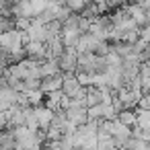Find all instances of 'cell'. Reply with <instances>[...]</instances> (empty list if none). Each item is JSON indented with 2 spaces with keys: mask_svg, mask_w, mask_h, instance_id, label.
Returning a JSON list of instances; mask_svg holds the SVG:
<instances>
[{
  "mask_svg": "<svg viewBox=\"0 0 150 150\" xmlns=\"http://www.w3.org/2000/svg\"><path fill=\"white\" fill-rule=\"evenodd\" d=\"M76 58H78L76 47H66L64 54L58 58L60 72H76Z\"/></svg>",
  "mask_w": 150,
  "mask_h": 150,
  "instance_id": "obj_1",
  "label": "cell"
},
{
  "mask_svg": "<svg viewBox=\"0 0 150 150\" xmlns=\"http://www.w3.org/2000/svg\"><path fill=\"white\" fill-rule=\"evenodd\" d=\"M25 52H27V58L37 60V62H43L45 60V54H47V47H45V41H29L25 45Z\"/></svg>",
  "mask_w": 150,
  "mask_h": 150,
  "instance_id": "obj_2",
  "label": "cell"
},
{
  "mask_svg": "<svg viewBox=\"0 0 150 150\" xmlns=\"http://www.w3.org/2000/svg\"><path fill=\"white\" fill-rule=\"evenodd\" d=\"M33 115H35V119H37L39 127H41V129H47V127H50V123H52L54 111H52L50 107H45V105H37V107H33Z\"/></svg>",
  "mask_w": 150,
  "mask_h": 150,
  "instance_id": "obj_3",
  "label": "cell"
},
{
  "mask_svg": "<svg viewBox=\"0 0 150 150\" xmlns=\"http://www.w3.org/2000/svg\"><path fill=\"white\" fill-rule=\"evenodd\" d=\"M45 47H47V54H45V58H52V60H58L62 54H64V43H62V37L58 35V37H50L47 41H45Z\"/></svg>",
  "mask_w": 150,
  "mask_h": 150,
  "instance_id": "obj_4",
  "label": "cell"
},
{
  "mask_svg": "<svg viewBox=\"0 0 150 150\" xmlns=\"http://www.w3.org/2000/svg\"><path fill=\"white\" fill-rule=\"evenodd\" d=\"M66 117H68V121H70V123H74L76 127L88 121L86 107H68V109H66Z\"/></svg>",
  "mask_w": 150,
  "mask_h": 150,
  "instance_id": "obj_5",
  "label": "cell"
},
{
  "mask_svg": "<svg viewBox=\"0 0 150 150\" xmlns=\"http://www.w3.org/2000/svg\"><path fill=\"white\" fill-rule=\"evenodd\" d=\"M27 35H29V39L31 41H45L47 39V31H45V25H41L35 17H33V21H31V27L27 29Z\"/></svg>",
  "mask_w": 150,
  "mask_h": 150,
  "instance_id": "obj_6",
  "label": "cell"
},
{
  "mask_svg": "<svg viewBox=\"0 0 150 150\" xmlns=\"http://www.w3.org/2000/svg\"><path fill=\"white\" fill-rule=\"evenodd\" d=\"M15 132L13 127L4 125V127H0V150H15Z\"/></svg>",
  "mask_w": 150,
  "mask_h": 150,
  "instance_id": "obj_7",
  "label": "cell"
},
{
  "mask_svg": "<svg viewBox=\"0 0 150 150\" xmlns=\"http://www.w3.org/2000/svg\"><path fill=\"white\" fill-rule=\"evenodd\" d=\"M62 82H64L62 72L54 74V76H43V78H41V91H43V93H50V91H60V88H62Z\"/></svg>",
  "mask_w": 150,
  "mask_h": 150,
  "instance_id": "obj_8",
  "label": "cell"
},
{
  "mask_svg": "<svg viewBox=\"0 0 150 150\" xmlns=\"http://www.w3.org/2000/svg\"><path fill=\"white\" fill-rule=\"evenodd\" d=\"M62 88L60 91H50V93H45V99H43V105L45 107H50L52 111H56V109H60V101H62Z\"/></svg>",
  "mask_w": 150,
  "mask_h": 150,
  "instance_id": "obj_9",
  "label": "cell"
},
{
  "mask_svg": "<svg viewBox=\"0 0 150 150\" xmlns=\"http://www.w3.org/2000/svg\"><path fill=\"white\" fill-rule=\"evenodd\" d=\"M39 68H41V76H54L60 72L58 60H52V58H45L43 62H39Z\"/></svg>",
  "mask_w": 150,
  "mask_h": 150,
  "instance_id": "obj_10",
  "label": "cell"
},
{
  "mask_svg": "<svg viewBox=\"0 0 150 150\" xmlns=\"http://www.w3.org/2000/svg\"><path fill=\"white\" fill-rule=\"evenodd\" d=\"M117 121L123 125H136V109H121L117 113Z\"/></svg>",
  "mask_w": 150,
  "mask_h": 150,
  "instance_id": "obj_11",
  "label": "cell"
},
{
  "mask_svg": "<svg viewBox=\"0 0 150 150\" xmlns=\"http://www.w3.org/2000/svg\"><path fill=\"white\" fill-rule=\"evenodd\" d=\"M136 125H140V127H150V109L136 107Z\"/></svg>",
  "mask_w": 150,
  "mask_h": 150,
  "instance_id": "obj_12",
  "label": "cell"
},
{
  "mask_svg": "<svg viewBox=\"0 0 150 150\" xmlns=\"http://www.w3.org/2000/svg\"><path fill=\"white\" fill-rule=\"evenodd\" d=\"M125 148L127 150H150V142H146V140H142V138H129L127 140V144H125Z\"/></svg>",
  "mask_w": 150,
  "mask_h": 150,
  "instance_id": "obj_13",
  "label": "cell"
},
{
  "mask_svg": "<svg viewBox=\"0 0 150 150\" xmlns=\"http://www.w3.org/2000/svg\"><path fill=\"white\" fill-rule=\"evenodd\" d=\"M27 97H29V103H31V107H37V105H43L45 93H43L41 88H37V91H29V93H27Z\"/></svg>",
  "mask_w": 150,
  "mask_h": 150,
  "instance_id": "obj_14",
  "label": "cell"
},
{
  "mask_svg": "<svg viewBox=\"0 0 150 150\" xmlns=\"http://www.w3.org/2000/svg\"><path fill=\"white\" fill-rule=\"evenodd\" d=\"M88 2H93V0H66V6L72 11V13H82V8L88 4Z\"/></svg>",
  "mask_w": 150,
  "mask_h": 150,
  "instance_id": "obj_15",
  "label": "cell"
},
{
  "mask_svg": "<svg viewBox=\"0 0 150 150\" xmlns=\"http://www.w3.org/2000/svg\"><path fill=\"white\" fill-rule=\"evenodd\" d=\"M37 88H41V78H25L23 80V93L37 91Z\"/></svg>",
  "mask_w": 150,
  "mask_h": 150,
  "instance_id": "obj_16",
  "label": "cell"
},
{
  "mask_svg": "<svg viewBox=\"0 0 150 150\" xmlns=\"http://www.w3.org/2000/svg\"><path fill=\"white\" fill-rule=\"evenodd\" d=\"M31 17H17L15 19V29L17 31H27L29 27H31Z\"/></svg>",
  "mask_w": 150,
  "mask_h": 150,
  "instance_id": "obj_17",
  "label": "cell"
},
{
  "mask_svg": "<svg viewBox=\"0 0 150 150\" xmlns=\"http://www.w3.org/2000/svg\"><path fill=\"white\" fill-rule=\"evenodd\" d=\"M86 115H88V119H101L103 117V105L99 103V105L86 107Z\"/></svg>",
  "mask_w": 150,
  "mask_h": 150,
  "instance_id": "obj_18",
  "label": "cell"
},
{
  "mask_svg": "<svg viewBox=\"0 0 150 150\" xmlns=\"http://www.w3.org/2000/svg\"><path fill=\"white\" fill-rule=\"evenodd\" d=\"M93 76H95V74H88V72L76 70V80L80 82V86H88V84H93Z\"/></svg>",
  "mask_w": 150,
  "mask_h": 150,
  "instance_id": "obj_19",
  "label": "cell"
},
{
  "mask_svg": "<svg viewBox=\"0 0 150 150\" xmlns=\"http://www.w3.org/2000/svg\"><path fill=\"white\" fill-rule=\"evenodd\" d=\"M113 148H115L113 138H105V140H99L97 142V150H113Z\"/></svg>",
  "mask_w": 150,
  "mask_h": 150,
  "instance_id": "obj_20",
  "label": "cell"
},
{
  "mask_svg": "<svg viewBox=\"0 0 150 150\" xmlns=\"http://www.w3.org/2000/svg\"><path fill=\"white\" fill-rule=\"evenodd\" d=\"M97 136H93V138H86V140H82V150H97Z\"/></svg>",
  "mask_w": 150,
  "mask_h": 150,
  "instance_id": "obj_21",
  "label": "cell"
},
{
  "mask_svg": "<svg viewBox=\"0 0 150 150\" xmlns=\"http://www.w3.org/2000/svg\"><path fill=\"white\" fill-rule=\"evenodd\" d=\"M91 23L93 21H88L86 17H78V29H80V33H88V29H91Z\"/></svg>",
  "mask_w": 150,
  "mask_h": 150,
  "instance_id": "obj_22",
  "label": "cell"
},
{
  "mask_svg": "<svg viewBox=\"0 0 150 150\" xmlns=\"http://www.w3.org/2000/svg\"><path fill=\"white\" fill-rule=\"evenodd\" d=\"M95 54H97V56H107V54H109V41H99Z\"/></svg>",
  "mask_w": 150,
  "mask_h": 150,
  "instance_id": "obj_23",
  "label": "cell"
},
{
  "mask_svg": "<svg viewBox=\"0 0 150 150\" xmlns=\"http://www.w3.org/2000/svg\"><path fill=\"white\" fill-rule=\"evenodd\" d=\"M138 107H142V109H150V93H144V95L140 97Z\"/></svg>",
  "mask_w": 150,
  "mask_h": 150,
  "instance_id": "obj_24",
  "label": "cell"
},
{
  "mask_svg": "<svg viewBox=\"0 0 150 150\" xmlns=\"http://www.w3.org/2000/svg\"><path fill=\"white\" fill-rule=\"evenodd\" d=\"M144 64H148V66H150V58H148V60H146V62H144Z\"/></svg>",
  "mask_w": 150,
  "mask_h": 150,
  "instance_id": "obj_25",
  "label": "cell"
}]
</instances>
